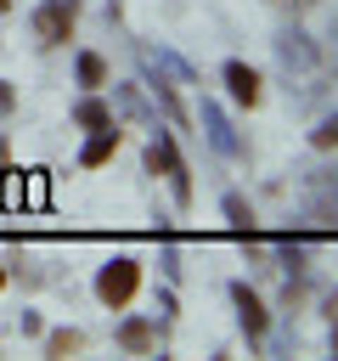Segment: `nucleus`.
Listing matches in <instances>:
<instances>
[{
    "label": "nucleus",
    "instance_id": "nucleus-1",
    "mask_svg": "<svg viewBox=\"0 0 338 361\" xmlns=\"http://www.w3.org/2000/svg\"><path fill=\"white\" fill-rule=\"evenodd\" d=\"M135 288H141V259H130V254H118V259H107L96 271V299L113 305V310H124L135 299Z\"/></svg>",
    "mask_w": 338,
    "mask_h": 361
},
{
    "label": "nucleus",
    "instance_id": "nucleus-2",
    "mask_svg": "<svg viewBox=\"0 0 338 361\" xmlns=\"http://www.w3.org/2000/svg\"><path fill=\"white\" fill-rule=\"evenodd\" d=\"M146 169H152V175H169V186H175V203H180V209L192 203V169L180 164V152H175V141H169V135H152V141H146Z\"/></svg>",
    "mask_w": 338,
    "mask_h": 361
},
{
    "label": "nucleus",
    "instance_id": "nucleus-3",
    "mask_svg": "<svg viewBox=\"0 0 338 361\" xmlns=\"http://www.w3.org/2000/svg\"><path fill=\"white\" fill-rule=\"evenodd\" d=\"M73 23H79V6H73V0H45V6L34 11V34H39V45H68Z\"/></svg>",
    "mask_w": 338,
    "mask_h": 361
},
{
    "label": "nucleus",
    "instance_id": "nucleus-4",
    "mask_svg": "<svg viewBox=\"0 0 338 361\" xmlns=\"http://www.w3.org/2000/svg\"><path fill=\"white\" fill-rule=\"evenodd\" d=\"M231 305H237V322H242V333H248V344H259V338H265V327H270V316H265V305H259V293H254L248 282H231Z\"/></svg>",
    "mask_w": 338,
    "mask_h": 361
},
{
    "label": "nucleus",
    "instance_id": "nucleus-5",
    "mask_svg": "<svg viewBox=\"0 0 338 361\" xmlns=\"http://www.w3.org/2000/svg\"><path fill=\"white\" fill-rule=\"evenodd\" d=\"M225 90H231V102L254 107V102H259V73H254L248 62H225Z\"/></svg>",
    "mask_w": 338,
    "mask_h": 361
},
{
    "label": "nucleus",
    "instance_id": "nucleus-6",
    "mask_svg": "<svg viewBox=\"0 0 338 361\" xmlns=\"http://www.w3.org/2000/svg\"><path fill=\"white\" fill-rule=\"evenodd\" d=\"M113 152H118V124H107V130H90V141H84L79 164H84V169H101Z\"/></svg>",
    "mask_w": 338,
    "mask_h": 361
},
{
    "label": "nucleus",
    "instance_id": "nucleus-7",
    "mask_svg": "<svg viewBox=\"0 0 338 361\" xmlns=\"http://www.w3.org/2000/svg\"><path fill=\"white\" fill-rule=\"evenodd\" d=\"M118 344H124V350H135V355H146V350L158 344V333H152V322H141V316H135V322H124V327H118Z\"/></svg>",
    "mask_w": 338,
    "mask_h": 361
},
{
    "label": "nucleus",
    "instance_id": "nucleus-8",
    "mask_svg": "<svg viewBox=\"0 0 338 361\" xmlns=\"http://www.w3.org/2000/svg\"><path fill=\"white\" fill-rule=\"evenodd\" d=\"M73 124H79V130H107V124H113V113L90 96V102H79V107H73Z\"/></svg>",
    "mask_w": 338,
    "mask_h": 361
},
{
    "label": "nucleus",
    "instance_id": "nucleus-9",
    "mask_svg": "<svg viewBox=\"0 0 338 361\" xmlns=\"http://www.w3.org/2000/svg\"><path fill=\"white\" fill-rule=\"evenodd\" d=\"M45 350L51 355H79L84 350V333L79 327H56V333H45Z\"/></svg>",
    "mask_w": 338,
    "mask_h": 361
},
{
    "label": "nucleus",
    "instance_id": "nucleus-10",
    "mask_svg": "<svg viewBox=\"0 0 338 361\" xmlns=\"http://www.w3.org/2000/svg\"><path fill=\"white\" fill-rule=\"evenodd\" d=\"M79 85H84V90H101V85H107V62H101L96 51L79 56Z\"/></svg>",
    "mask_w": 338,
    "mask_h": 361
},
{
    "label": "nucleus",
    "instance_id": "nucleus-11",
    "mask_svg": "<svg viewBox=\"0 0 338 361\" xmlns=\"http://www.w3.org/2000/svg\"><path fill=\"white\" fill-rule=\"evenodd\" d=\"M203 124H208V135H214V147H220V152H237V141H231V130H225L220 107H208V102H203Z\"/></svg>",
    "mask_w": 338,
    "mask_h": 361
},
{
    "label": "nucleus",
    "instance_id": "nucleus-12",
    "mask_svg": "<svg viewBox=\"0 0 338 361\" xmlns=\"http://www.w3.org/2000/svg\"><path fill=\"white\" fill-rule=\"evenodd\" d=\"M23 203L28 209H45V169H28L23 175Z\"/></svg>",
    "mask_w": 338,
    "mask_h": 361
},
{
    "label": "nucleus",
    "instance_id": "nucleus-13",
    "mask_svg": "<svg viewBox=\"0 0 338 361\" xmlns=\"http://www.w3.org/2000/svg\"><path fill=\"white\" fill-rule=\"evenodd\" d=\"M225 220H231L237 231H254V209H248L237 192H225Z\"/></svg>",
    "mask_w": 338,
    "mask_h": 361
},
{
    "label": "nucleus",
    "instance_id": "nucleus-14",
    "mask_svg": "<svg viewBox=\"0 0 338 361\" xmlns=\"http://www.w3.org/2000/svg\"><path fill=\"white\" fill-rule=\"evenodd\" d=\"M310 141H315L321 152H332V147H338V113H332V118H327L321 130H310Z\"/></svg>",
    "mask_w": 338,
    "mask_h": 361
},
{
    "label": "nucleus",
    "instance_id": "nucleus-15",
    "mask_svg": "<svg viewBox=\"0 0 338 361\" xmlns=\"http://www.w3.org/2000/svg\"><path fill=\"white\" fill-rule=\"evenodd\" d=\"M0 113H11V85H0Z\"/></svg>",
    "mask_w": 338,
    "mask_h": 361
},
{
    "label": "nucleus",
    "instance_id": "nucleus-16",
    "mask_svg": "<svg viewBox=\"0 0 338 361\" xmlns=\"http://www.w3.org/2000/svg\"><path fill=\"white\" fill-rule=\"evenodd\" d=\"M0 288H6V265H0Z\"/></svg>",
    "mask_w": 338,
    "mask_h": 361
},
{
    "label": "nucleus",
    "instance_id": "nucleus-17",
    "mask_svg": "<svg viewBox=\"0 0 338 361\" xmlns=\"http://www.w3.org/2000/svg\"><path fill=\"white\" fill-rule=\"evenodd\" d=\"M332 350H338V333H332Z\"/></svg>",
    "mask_w": 338,
    "mask_h": 361
},
{
    "label": "nucleus",
    "instance_id": "nucleus-18",
    "mask_svg": "<svg viewBox=\"0 0 338 361\" xmlns=\"http://www.w3.org/2000/svg\"><path fill=\"white\" fill-rule=\"evenodd\" d=\"M299 6H315V0H299Z\"/></svg>",
    "mask_w": 338,
    "mask_h": 361
}]
</instances>
